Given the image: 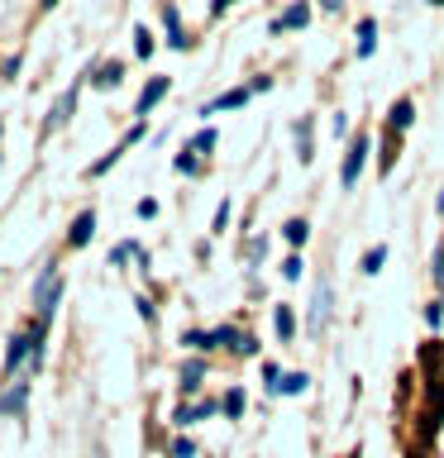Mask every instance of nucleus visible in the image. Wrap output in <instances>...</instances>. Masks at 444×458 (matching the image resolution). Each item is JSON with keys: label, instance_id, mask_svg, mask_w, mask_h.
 Returning <instances> with one entry per match:
<instances>
[{"label": "nucleus", "instance_id": "obj_16", "mask_svg": "<svg viewBox=\"0 0 444 458\" xmlns=\"http://www.w3.org/2000/svg\"><path fill=\"white\" fill-rule=\"evenodd\" d=\"M306 234H311L306 220H286V239H292V243H306Z\"/></svg>", "mask_w": 444, "mask_h": 458}, {"label": "nucleus", "instance_id": "obj_18", "mask_svg": "<svg viewBox=\"0 0 444 458\" xmlns=\"http://www.w3.org/2000/svg\"><path fill=\"white\" fill-rule=\"evenodd\" d=\"M225 415H243V392H225Z\"/></svg>", "mask_w": 444, "mask_h": 458}, {"label": "nucleus", "instance_id": "obj_7", "mask_svg": "<svg viewBox=\"0 0 444 458\" xmlns=\"http://www.w3.org/2000/svg\"><path fill=\"white\" fill-rule=\"evenodd\" d=\"M91 229H96V215H91V210H86V215H77V225H72L67 243H72V249H81V243L91 239Z\"/></svg>", "mask_w": 444, "mask_h": 458}, {"label": "nucleus", "instance_id": "obj_5", "mask_svg": "<svg viewBox=\"0 0 444 458\" xmlns=\"http://www.w3.org/2000/svg\"><path fill=\"white\" fill-rule=\"evenodd\" d=\"M306 20H311V5H306V0H296L286 14H278V20H272V34H282V29H301Z\"/></svg>", "mask_w": 444, "mask_h": 458}, {"label": "nucleus", "instance_id": "obj_6", "mask_svg": "<svg viewBox=\"0 0 444 458\" xmlns=\"http://www.w3.org/2000/svg\"><path fill=\"white\" fill-rule=\"evenodd\" d=\"M249 96H253V86H235V91L215 96V100H210V106L201 110V114H215V110H235V106H243V100H249Z\"/></svg>", "mask_w": 444, "mask_h": 458}, {"label": "nucleus", "instance_id": "obj_9", "mask_svg": "<svg viewBox=\"0 0 444 458\" xmlns=\"http://www.w3.org/2000/svg\"><path fill=\"white\" fill-rule=\"evenodd\" d=\"M163 24H167V43H172V48H186V38H182V20H177V5H163Z\"/></svg>", "mask_w": 444, "mask_h": 458}, {"label": "nucleus", "instance_id": "obj_21", "mask_svg": "<svg viewBox=\"0 0 444 458\" xmlns=\"http://www.w3.org/2000/svg\"><path fill=\"white\" fill-rule=\"evenodd\" d=\"M134 38H139V43H134V48H139V57H149V53H153V38H149V29H139Z\"/></svg>", "mask_w": 444, "mask_h": 458}, {"label": "nucleus", "instance_id": "obj_3", "mask_svg": "<svg viewBox=\"0 0 444 458\" xmlns=\"http://www.w3.org/2000/svg\"><path fill=\"white\" fill-rule=\"evenodd\" d=\"M268 392L272 396H296V392H306V377L301 372H282V368H268Z\"/></svg>", "mask_w": 444, "mask_h": 458}, {"label": "nucleus", "instance_id": "obj_11", "mask_svg": "<svg viewBox=\"0 0 444 458\" xmlns=\"http://www.w3.org/2000/svg\"><path fill=\"white\" fill-rule=\"evenodd\" d=\"M72 106H77V86H72V91L63 96V100H57V106H53V114H48V124L57 129V124H67V114H72Z\"/></svg>", "mask_w": 444, "mask_h": 458}, {"label": "nucleus", "instance_id": "obj_17", "mask_svg": "<svg viewBox=\"0 0 444 458\" xmlns=\"http://www.w3.org/2000/svg\"><path fill=\"white\" fill-rule=\"evenodd\" d=\"M201 372H206L201 363H186V372H182V386H186V392H196V386H201Z\"/></svg>", "mask_w": 444, "mask_h": 458}, {"label": "nucleus", "instance_id": "obj_15", "mask_svg": "<svg viewBox=\"0 0 444 458\" xmlns=\"http://www.w3.org/2000/svg\"><path fill=\"white\" fill-rule=\"evenodd\" d=\"M411 124V100H397L392 106V129H406Z\"/></svg>", "mask_w": 444, "mask_h": 458}, {"label": "nucleus", "instance_id": "obj_4", "mask_svg": "<svg viewBox=\"0 0 444 458\" xmlns=\"http://www.w3.org/2000/svg\"><path fill=\"white\" fill-rule=\"evenodd\" d=\"M163 96H167V77H153V81L139 91V106H134V114H149V110H153Z\"/></svg>", "mask_w": 444, "mask_h": 458}, {"label": "nucleus", "instance_id": "obj_19", "mask_svg": "<svg viewBox=\"0 0 444 458\" xmlns=\"http://www.w3.org/2000/svg\"><path fill=\"white\" fill-rule=\"evenodd\" d=\"M382 249H368V258H363V272H382Z\"/></svg>", "mask_w": 444, "mask_h": 458}, {"label": "nucleus", "instance_id": "obj_25", "mask_svg": "<svg viewBox=\"0 0 444 458\" xmlns=\"http://www.w3.org/2000/svg\"><path fill=\"white\" fill-rule=\"evenodd\" d=\"M229 5H235V0H215V14H225Z\"/></svg>", "mask_w": 444, "mask_h": 458}, {"label": "nucleus", "instance_id": "obj_23", "mask_svg": "<svg viewBox=\"0 0 444 458\" xmlns=\"http://www.w3.org/2000/svg\"><path fill=\"white\" fill-rule=\"evenodd\" d=\"M196 449H192V439H177V444H172V458H192Z\"/></svg>", "mask_w": 444, "mask_h": 458}, {"label": "nucleus", "instance_id": "obj_13", "mask_svg": "<svg viewBox=\"0 0 444 458\" xmlns=\"http://www.w3.org/2000/svg\"><path fill=\"white\" fill-rule=\"evenodd\" d=\"M372 34H378V24H372V20L358 24V57H368V53H372Z\"/></svg>", "mask_w": 444, "mask_h": 458}, {"label": "nucleus", "instance_id": "obj_2", "mask_svg": "<svg viewBox=\"0 0 444 458\" xmlns=\"http://www.w3.org/2000/svg\"><path fill=\"white\" fill-rule=\"evenodd\" d=\"M363 163H368V139L358 134L354 143H349V153H344V167H339V182L344 186H358V172H363Z\"/></svg>", "mask_w": 444, "mask_h": 458}, {"label": "nucleus", "instance_id": "obj_27", "mask_svg": "<svg viewBox=\"0 0 444 458\" xmlns=\"http://www.w3.org/2000/svg\"><path fill=\"white\" fill-rule=\"evenodd\" d=\"M43 5H48V10H53V5H57V0H43Z\"/></svg>", "mask_w": 444, "mask_h": 458}, {"label": "nucleus", "instance_id": "obj_12", "mask_svg": "<svg viewBox=\"0 0 444 458\" xmlns=\"http://www.w3.org/2000/svg\"><path fill=\"white\" fill-rule=\"evenodd\" d=\"M272 325H278V335H282V344H286V339L296 335V320H292V310H286V306H278V315H272Z\"/></svg>", "mask_w": 444, "mask_h": 458}, {"label": "nucleus", "instance_id": "obj_8", "mask_svg": "<svg viewBox=\"0 0 444 458\" xmlns=\"http://www.w3.org/2000/svg\"><path fill=\"white\" fill-rule=\"evenodd\" d=\"M311 320H315V329L329 325V286H325V282L315 286V310H311Z\"/></svg>", "mask_w": 444, "mask_h": 458}, {"label": "nucleus", "instance_id": "obj_28", "mask_svg": "<svg viewBox=\"0 0 444 458\" xmlns=\"http://www.w3.org/2000/svg\"><path fill=\"white\" fill-rule=\"evenodd\" d=\"M430 5H444V0H430Z\"/></svg>", "mask_w": 444, "mask_h": 458}, {"label": "nucleus", "instance_id": "obj_20", "mask_svg": "<svg viewBox=\"0 0 444 458\" xmlns=\"http://www.w3.org/2000/svg\"><path fill=\"white\" fill-rule=\"evenodd\" d=\"M110 258H115V263H124V258H139V249H134V243H115Z\"/></svg>", "mask_w": 444, "mask_h": 458}, {"label": "nucleus", "instance_id": "obj_24", "mask_svg": "<svg viewBox=\"0 0 444 458\" xmlns=\"http://www.w3.org/2000/svg\"><path fill=\"white\" fill-rule=\"evenodd\" d=\"M435 282L444 286V243H440V249H435Z\"/></svg>", "mask_w": 444, "mask_h": 458}, {"label": "nucleus", "instance_id": "obj_22", "mask_svg": "<svg viewBox=\"0 0 444 458\" xmlns=\"http://www.w3.org/2000/svg\"><path fill=\"white\" fill-rule=\"evenodd\" d=\"M96 86H120V67H106V72L96 77Z\"/></svg>", "mask_w": 444, "mask_h": 458}, {"label": "nucleus", "instance_id": "obj_10", "mask_svg": "<svg viewBox=\"0 0 444 458\" xmlns=\"http://www.w3.org/2000/svg\"><path fill=\"white\" fill-rule=\"evenodd\" d=\"M210 401H206V406H177V415H172V420H177V425H196V420H210Z\"/></svg>", "mask_w": 444, "mask_h": 458}, {"label": "nucleus", "instance_id": "obj_14", "mask_svg": "<svg viewBox=\"0 0 444 458\" xmlns=\"http://www.w3.org/2000/svg\"><path fill=\"white\" fill-rule=\"evenodd\" d=\"M210 148H215V129H201V134L186 143V153H192V157H196V153H210Z\"/></svg>", "mask_w": 444, "mask_h": 458}, {"label": "nucleus", "instance_id": "obj_26", "mask_svg": "<svg viewBox=\"0 0 444 458\" xmlns=\"http://www.w3.org/2000/svg\"><path fill=\"white\" fill-rule=\"evenodd\" d=\"M320 5H325V10H339V5H344V0H320Z\"/></svg>", "mask_w": 444, "mask_h": 458}, {"label": "nucleus", "instance_id": "obj_1", "mask_svg": "<svg viewBox=\"0 0 444 458\" xmlns=\"http://www.w3.org/2000/svg\"><path fill=\"white\" fill-rule=\"evenodd\" d=\"M57 292H63V277H57V267H43V277H38V286H34L38 320H53V310H57Z\"/></svg>", "mask_w": 444, "mask_h": 458}]
</instances>
